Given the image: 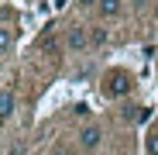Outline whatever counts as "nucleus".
<instances>
[{
	"instance_id": "f257e3e1",
	"label": "nucleus",
	"mask_w": 158,
	"mask_h": 155,
	"mask_svg": "<svg viewBox=\"0 0 158 155\" xmlns=\"http://www.w3.org/2000/svg\"><path fill=\"white\" fill-rule=\"evenodd\" d=\"M131 86H134V80H131V72H127V69H110L107 76H103V97H110V100L127 97Z\"/></svg>"
},
{
	"instance_id": "423d86ee",
	"label": "nucleus",
	"mask_w": 158,
	"mask_h": 155,
	"mask_svg": "<svg viewBox=\"0 0 158 155\" xmlns=\"http://www.w3.org/2000/svg\"><path fill=\"white\" fill-rule=\"evenodd\" d=\"M10 48H14V31H10V28H4V24H0V55H7Z\"/></svg>"
},
{
	"instance_id": "f03ea898",
	"label": "nucleus",
	"mask_w": 158,
	"mask_h": 155,
	"mask_svg": "<svg viewBox=\"0 0 158 155\" xmlns=\"http://www.w3.org/2000/svg\"><path fill=\"white\" fill-rule=\"evenodd\" d=\"M79 145H83L86 152L100 148V145H103V127H100V124H86L83 131H79Z\"/></svg>"
},
{
	"instance_id": "0eeeda50",
	"label": "nucleus",
	"mask_w": 158,
	"mask_h": 155,
	"mask_svg": "<svg viewBox=\"0 0 158 155\" xmlns=\"http://www.w3.org/2000/svg\"><path fill=\"white\" fill-rule=\"evenodd\" d=\"M89 45H107V28H93L89 31Z\"/></svg>"
},
{
	"instance_id": "6e6552de",
	"label": "nucleus",
	"mask_w": 158,
	"mask_h": 155,
	"mask_svg": "<svg viewBox=\"0 0 158 155\" xmlns=\"http://www.w3.org/2000/svg\"><path fill=\"white\" fill-rule=\"evenodd\" d=\"M144 152H148V155H158V131H151V135L144 138Z\"/></svg>"
},
{
	"instance_id": "20e7f679",
	"label": "nucleus",
	"mask_w": 158,
	"mask_h": 155,
	"mask_svg": "<svg viewBox=\"0 0 158 155\" xmlns=\"http://www.w3.org/2000/svg\"><path fill=\"white\" fill-rule=\"evenodd\" d=\"M14 114V90H0V124L10 121Z\"/></svg>"
},
{
	"instance_id": "1a4fd4ad",
	"label": "nucleus",
	"mask_w": 158,
	"mask_h": 155,
	"mask_svg": "<svg viewBox=\"0 0 158 155\" xmlns=\"http://www.w3.org/2000/svg\"><path fill=\"white\" fill-rule=\"evenodd\" d=\"M79 7H93V4H100V0H76Z\"/></svg>"
},
{
	"instance_id": "9d476101",
	"label": "nucleus",
	"mask_w": 158,
	"mask_h": 155,
	"mask_svg": "<svg viewBox=\"0 0 158 155\" xmlns=\"http://www.w3.org/2000/svg\"><path fill=\"white\" fill-rule=\"evenodd\" d=\"M155 14H158V7H155Z\"/></svg>"
},
{
	"instance_id": "7ed1b4c3",
	"label": "nucleus",
	"mask_w": 158,
	"mask_h": 155,
	"mask_svg": "<svg viewBox=\"0 0 158 155\" xmlns=\"http://www.w3.org/2000/svg\"><path fill=\"white\" fill-rule=\"evenodd\" d=\"M86 45H89V31L83 28V24L69 28V35H65V48H69V52H83Z\"/></svg>"
},
{
	"instance_id": "39448f33",
	"label": "nucleus",
	"mask_w": 158,
	"mask_h": 155,
	"mask_svg": "<svg viewBox=\"0 0 158 155\" xmlns=\"http://www.w3.org/2000/svg\"><path fill=\"white\" fill-rule=\"evenodd\" d=\"M96 11H100V17H117L124 11V4H120V0H100Z\"/></svg>"
}]
</instances>
